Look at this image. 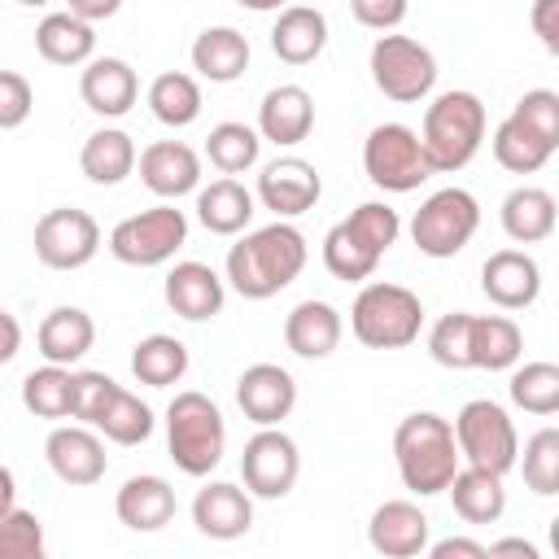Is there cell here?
<instances>
[{
  "instance_id": "cell-24",
  "label": "cell",
  "mask_w": 559,
  "mask_h": 559,
  "mask_svg": "<svg viewBox=\"0 0 559 559\" xmlns=\"http://www.w3.org/2000/svg\"><path fill=\"white\" fill-rule=\"evenodd\" d=\"M314 127V96L301 83H280L258 105V135L271 144H301Z\"/></svg>"
},
{
  "instance_id": "cell-20",
  "label": "cell",
  "mask_w": 559,
  "mask_h": 559,
  "mask_svg": "<svg viewBox=\"0 0 559 559\" xmlns=\"http://www.w3.org/2000/svg\"><path fill=\"white\" fill-rule=\"evenodd\" d=\"M480 288H485V297H489L493 306H502V310H524V306H533L537 293H542V266H537V258L524 253V249H498V253H489L485 266H480Z\"/></svg>"
},
{
  "instance_id": "cell-37",
  "label": "cell",
  "mask_w": 559,
  "mask_h": 559,
  "mask_svg": "<svg viewBox=\"0 0 559 559\" xmlns=\"http://www.w3.org/2000/svg\"><path fill=\"white\" fill-rule=\"evenodd\" d=\"M188 371V345L179 336H166V332H153L144 341H135L131 349V376L148 389H170L179 384Z\"/></svg>"
},
{
  "instance_id": "cell-40",
  "label": "cell",
  "mask_w": 559,
  "mask_h": 559,
  "mask_svg": "<svg viewBox=\"0 0 559 559\" xmlns=\"http://www.w3.org/2000/svg\"><path fill=\"white\" fill-rule=\"evenodd\" d=\"M258 153H262V135L258 127H245V122H218L210 127V140H205V157L218 175H245L258 166Z\"/></svg>"
},
{
  "instance_id": "cell-9",
  "label": "cell",
  "mask_w": 559,
  "mask_h": 559,
  "mask_svg": "<svg viewBox=\"0 0 559 559\" xmlns=\"http://www.w3.org/2000/svg\"><path fill=\"white\" fill-rule=\"evenodd\" d=\"M480 227V205L467 188H437L411 218V240L424 258H454Z\"/></svg>"
},
{
  "instance_id": "cell-48",
  "label": "cell",
  "mask_w": 559,
  "mask_h": 559,
  "mask_svg": "<svg viewBox=\"0 0 559 559\" xmlns=\"http://www.w3.org/2000/svg\"><path fill=\"white\" fill-rule=\"evenodd\" d=\"M406 9H411V0H349L354 22L367 26V31H380V35L397 31L406 22Z\"/></svg>"
},
{
  "instance_id": "cell-19",
  "label": "cell",
  "mask_w": 559,
  "mask_h": 559,
  "mask_svg": "<svg viewBox=\"0 0 559 559\" xmlns=\"http://www.w3.org/2000/svg\"><path fill=\"white\" fill-rule=\"evenodd\" d=\"M135 162H140L144 188L162 201H179L201 188V157L183 140H153Z\"/></svg>"
},
{
  "instance_id": "cell-49",
  "label": "cell",
  "mask_w": 559,
  "mask_h": 559,
  "mask_svg": "<svg viewBox=\"0 0 559 559\" xmlns=\"http://www.w3.org/2000/svg\"><path fill=\"white\" fill-rule=\"evenodd\" d=\"M528 22H533V35L542 39V48L559 52V0H533Z\"/></svg>"
},
{
  "instance_id": "cell-11",
  "label": "cell",
  "mask_w": 559,
  "mask_h": 559,
  "mask_svg": "<svg viewBox=\"0 0 559 559\" xmlns=\"http://www.w3.org/2000/svg\"><path fill=\"white\" fill-rule=\"evenodd\" d=\"M183 240H188L183 210H175L170 201H162L153 210H140V214L122 218L109 231V253L122 266H162V262H170L183 249Z\"/></svg>"
},
{
  "instance_id": "cell-26",
  "label": "cell",
  "mask_w": 559,
  "mask_h": 559,
  "mask_svg": "<svg viewBox=\"0 0 559 559\" xmlns=\"http://www.w3.org/2000/svg\"><path fill=\"white\" fill-rule=\"evenodd\" d=\"M328 48V17L310 4H284L271 26V52L284 66H310Z\"/></svg>"
},
{
  "instance_id": "cell-23",
  "label": "cell",
  "mask_w": 559,
  "mask_h": 559,
  "mask_svg": "<svg viewBox=\"0 0 559 559\" xmlns=\"http://www.w3.org/2000/svg\"><path fill=\"white\" fill-rule=\"evenodd\" d=\"M114 511L131 533H157V528H166L175 520L179 502H175V489H170L166 476L144 472V476H127L122 480V489L114 498Z\"/></svg>"
},
{
  "instance_id": "cell-6",
  "label": "cell",
  "mask_w": 559,
  "mask_h": 559,
  "mask_svg": "<svg viewBox=\"0 0 559 559\" xmlns=\"http://www.w3.org/2000/svg\"><path fill=\"white\" fill-rule=\"evenodd\" d=\"M419 328H424V301L402 284H384V280L362 284V293L349 306V332L367 349H406L411 341H419Z\"/></svg>"
},
{
  "instance_id": "cell-22",
  "label": "cell",
  "mask_w": 559,
  "mask_h": 559,
  "mask_svg": "<svg viewBox=\"0 0 559 559\" xmlns=\"http://www.w3.org/2000/svg\"><path fill=\"white\" fill-rule=\"evenodd\" d=\"M79 96L92 114L122 118L140 96V79L131 70V61H122V57H92L79 74Z\"/></svg>"
},
{
  "instance_id": "cell-4",
  "label": "cell",
  "mask_w": 559,
  "mask_h": 559,
  "mask_svg": "<svg viewBox=\"0 0 559 559\" xmlns=\"http://www.w3.org/2000/svg\"><path fill=\"white\" fill-rule=\"evenodd\" d=\"M485 122L489 118H485V105L476 92H463V87L441 92L424 109V127H419V144H424L432 175L463 170L485 144Z\"/></svg>"
},
{
  "instance_id": "cell-8",
  "label": "cell",
  "mask_w": 559,
  "mask_h": 559,
  "mask_svg": "<svg viewBox=\"0 0 559 559\" xmlns=\"http://www.w3.org/2000/svg\"><path fill=\"white\" fill-rule=\"evenodd\" d=\"M454 441H459V459L467 467H485L507 476L520 459V432L511 424V415L489 402V397H472L459 415H454Z\"/></svg>"
},
{
  "instance_id": "cell-7",
  "label": "cell",
  "mask_w": 559,
  "mask_h": 559,
  "mask_svg": "<svg viewBox=\"0 0 559 559\" xmlns=\"http://www.w3.org/2000/svg\"><path fill=\"white\" fill-rule=\"evenodd\" d=\"M367 66H371V83L397 105H419L437 87V57L428 44L411 35H389V31L376 35Z\"/></svg>"
},
{
  "instance_id": "cell-5",
  "label": "cell",
  "mask_w": 559,
  "mask_h": 559,
  "mask_svg": "<svg viewBox=\"0 0 559 559\" xmlns=\"http://www.w3.org/2000/svg\"><path fill=\"white\" fill-rule=\"evenodd\" d=\"M166 450L183 476H210L227 450V419L214 397L183 389L166 406Z\"/></svg>"
},
{
  "instance_id": "cell-56",
  "label": "cell",
  "mask_w": 559,
  "mask_h": 559,
  "mask_svg": "<svg viewBox=\"0 0 559 559\" xmlns=\"http://www.w3.org/2000/svg\"><path fill=\"white\" fill-rule=\"evenodd\" d=\"M17 4H26V9H44V4H52V0H17Z\"/></svg>"
},
{
  "instance_id": "cell-38",
  "label": "cell",
  "mask_w": 559,
  "mask_h": 559,
  "mask_svg": "<svg viewBox=\"0 0 559 559\" xmlns=\"http://www.w3.org/2000/svg\"><path fill=\"white\" fill-rule=\"evenodd\" d=\"M92 428H96L105 441H114V445H144V441L153 437V411H148V402H140L131 389L118 384Z\"/></svg>"
},
{
  "instance_id": "cell-21",
  "label": "cell",
  "mask_w": 559,
  "mask_h": 559,
  "mask_svg": "<svg viewBox=\"0 0 559 559\" xmlns=\"http://www.w3.org/2000/svg\"><path fill=\"white\" fill-rule=\"evenodd\" d=\"M162 293H166V306H170L179 319H188V323L214 319V314L223 310V301H227V288H223L218 271L205 266V262H175V266L166 271Z\"/></svg>"
},
{
  "instance_id": "cell-55",
  "label": "cell",
  "mask_w": 559,
  "mask_h": 559,
  "mask_svg": "<svg viewBox=\"0 0 559 559\" xmlns=\"http://www.w3.org/2000/svg\"><path fill=\"white\" fill-rule=\"evenodd\" d=\"M240 9H253V13H271V9H284L288 0H236Z\"/></svg>"
},
{
  "instance_id": "cell-17",
  "label": "cell",
  "mask_w": 559,
  "mask_h": 559,
  "mask_svg": "<svg viewBox=\"0 0 559 559\" xmlns=\"http://www.w3.org/2000/svg\"><path fill=\"white\" fill-rule=\"evenodd\" d=\"M192 524L210 542H236L253 528V493L231 480H210L192 498Z\"/></svg>"
},
{
  "instance_id": "cell-36",
  "label": "cell",
  "mask_w": 559,
  "mask_h": 559,
  "mask_svg": "<svg viewBox=\"0 0 559 559\" xmlns=\"http://www.w3.org/2000/svg\"><path fill=\"white\" fill-rule=\"evenodd\" d=\"M148 109L162 127L170 131H183L201 118V83L183 70H162L153 83H148Z\"/></svg>"
},
{
  "instance_id": "cell-45",
  "label": "cell",
  "mask_w": 559,
  "mask_h": 559,
  "mask_svg": "<svg viewBox=\"0 0 559 559\" xmlns=\"http://www.w3.org/2000/svg\"><path fill=\"white\" fill-rule=\"evenodd\" d=\"M520 122H528L542 140H550L555 148H559V92H550V87H533V92H524L520 100H515V109H511Z\"/></svg>"
},
{
  "instance_id": "cell-43",
  "label": "cell",
  "mask_w": 559,
  "mask_h": 559,
  "mask_svg": "<svg viewBox=\"0 0 559 559\" xmlns=\"http://www.w3.org/2000/svg\"><path fill=\"white\" fill-rule=\"evenodd\" d=\"M467 332H472V314L467 310H450L432 323L428 332V354L437 367L450 371H472V354H467Z\"/></svg>"
},
{
  "instance_id": "cell-14",
  "label": "cell",
  "mask_w": 559,
  "mask_h": 559,
  "mask_svg": "<svg viewBox=\"0 0 559 559\" xmlns=\"http://www.w3.org/2000/svg\"><path fill=\"white\" fill-rule=\"evenodd\" d=\"M44 459H48L52 476L74 485V489H87V485L105 480V467H109L105 441L92 432V424H61V428H52L48 441H44Z\"/></svg>"
},
{
  "instance_id": "cell-25",
  "label": "cell",
  "mask_w": 559,
  "mask_h": 559,
  "mask_svg": "<svg viewBox=\"0 0 559 559\" xmlns=\"http://www.w3.org/2000/svg\"><path fill=\"white\" fill-rule=\"evenodd\" d=\"M341 332H345L341 310L332 301H314V297L297 301L284 319V345L297 358H328L341 345Z\"/></svg>"
},
{
  "instance_id": "cell-10",
  "label": "cell",
  "mask_w": 559,
  "mask_h": 559,
  "mask_svg": "<svg viewBox=\"0 0 559 559\" xmlns=\"http://www.w3.org/2000/svg\"><path fill=\"white\" fill-rule=\"evenodd\" d=\"M362 170L380 192H415L432 175L424 144H419V131H411L406 122H380L367 131Z\"/></svg>"
},
{
  "instance_id": "cell-30",
  "label": "cell",
  "mask_w": 559,
  "mask_h": 559,
  "mask_svg": "<svg viewBox=\"0 0 559 559\" xmlns=\"http://www.w3.org/2000/svg\"><path fill=\"white\" fill-rule=\"evenodd\" d=\"M445 493L454 502V515L467 520V524H498L502 511H507L502 476L498 472H485V467H459L450 476Z\"/></svg>"
},
{
  "instance_id": "cell-1",
  "label": "cell",
  "mask_w": 559,
  "mask_h": 559,
  "mask_svg": "<svg viewBox=\"0 0 559 559\" xmlns=\"http://www.w3.org/2000/svg\"><path fill=\"white\" fill-rule=\"evenodd\" d=\"M306 236L288 218H275L258 231H245L227 249V284L249 301H266L306 271Z\"/></svg>"
},
{
  "instance_id": "cell-13",
  "label": "cell",
  "mask_w": 559,
  "mask_h": 559,
  "mask_svg": "<svg viewBox=\"0 0 559 559\" xmlns=\"http://www.w3.org/2000/svg\"><path fill=\"white\" fill-rule=\"evenodd\" d=\"M240 476H245V489L253 498H288L297 476H301V454H297V441L288 432H280L275 424L271 428H258L249 441H245V454H240Z\"/></svg>"
},
{
  "instance_id": "cell-12",
  "label": "cell",
  "mask_w": 559,
  "mask_h": 559,
  "mask_svg": "<svg viewBox=\"0 0 559 559\" xmlns=\"http://www.w3.org/2000/svg\"><path fill=\"white\" fill-rule=\"evenodd\" d=\"M100 253V223L79 205H57L35 223V258L48 271H79Z\"/></svg>"
},
{
  "instance_id": "cell-39",
  "label": "cell",
  "mask_w": 559,
  "mask_h": 559,
  "mask_svg": "<svg viewBox=\"0 0 559 559\" xmlns=\"http://www.w3.org/2000/svg\"><path fill=\"white\" fill-rule=\"evenodd\" d=\"M22 406L35 419H66L74 406V371L61 362H44L22 380Z\"/></svg>"
},
{
  "instance_id": "cell-29",
  "label": "cell",
  "mask_w": 559,
  "mask_h": 559,
  "mask_svg": "<svg viewBox=\"0 0 559 559\" xmlns=\"http://www.w3.org/2000/svg\"><path fill=\"white\" fill-rule=\"evenodd\" d=\"M35 52L48 66H87L96 57V31L92 22L74 17V13H48L35 26Z\"/></svg>"
},
{
  "instance_id": "cell-27",
  "label": "cell",
  "mask_w": 559,
  "mask_h": 559,
  "mask_svg": "<svg viewBox=\"0 0 559 559\" xmlns=\"http://www.w3.org/2000/svg\"><path fill=\"white\" fill-rule=\"evenodd\" d=\"M253 210H258V197L231 175L214 179L210 188H197V218L214 236H240L253 223Z\"/></svg>"
},
{
  "instance_id": "cell-28",
  "label": "cell",
  "mask_w": 559,
  "mask_h": 559,
  "mask_svg": "<svg viewBox=\"0 0 559 559\" xmlns=\"http://www.w3.org/2000/svg\"><path fill=\"white\" fill-rule=\"evenodd\" d=\"M96 341V323L83 306H57L44 314L39 332H35V345L44 354V362H61V367H74Z\"/></svg>"
},
{
  "instance_id": "cell-52",
  "label": "cell",
  "mask_w": 559,
  "mask_h": 559,
  "mask_svg": "<svg viewBox=\"0 0 559 559\" xmlns=\"http://www.w3.org/2000/svg\"><path fill=\"white\" fill-rule=\"evenodd\" d=\"M17 349H22V323H17L9 310H0V367L13 362Z\"/></svg>"
},
{
  "instance_id": "cell-34",
  "label": "cell",
  "mask_w": 559,
  "mask_h": 559,
  "mask_svg": "<svg viewBox=\"0 0 559 559\" xmlns=\"http://www.w3.org/2000/svg\"><path fill=\"white\" fill-rule=\"evenodd\" d=\"M502 231L515 240V245H542L550 231H555V197L546 188H533V183H520L502 197Z\"/></svg>"
},
{
  "instance_id": "cell-41",
  "label": "cell",
  "mask_w": 559,
  "mask_h": 559,
  "mask_svg": "<svg viewBox=\"0 0 559 559\" xmlns=\"http://www.w3.org/2000/svg\"><path fill=\"white\" fill-rule=\"evenodd\" d=\"M511 402L528 415H555L559 411V367L555 362H524L511 367Z\"/></svg>"
},
{
  "instance_id": "cell-46",
  "label": "cell",
  "mask_w": 559,
  "mask_h": 559,
  "mask_svg": "<svg viewBox=\"0 0 559 559\" xmlns=\"http://www.w3.org/2000/svg\"><path fill=\"white\" fill-rule=\"evenodd\" d=\"M114 389H118V380L105 376V371H74V406H70V419L96 424V415L105 411V402H109Z\"/></svg>"
},
{
  "instance_id": "cell-2",
  "label": "cell",
  "mask_w": 559,
  "mask_h": 559,
  "mask_svg": "<svg viewBox=\"0 0 559 559\" xmlns=\"http://www.w3.org/2000/svg\"><path fill=\"white\" fill-rule=\"evenodd\" d=\"M402 236V218L389 201H362L358 210H349L328 236H323V266L345 280H371V271L380 266V258L397 245Z\"/></svg>"
},
{
  "instance_id": "cell-35",
  "label": "cell",
  "mask_w": 559,
  "mask_h": 559,
  "mask_svg": "<svg viewBox=\"0 0 559 559\" xmlns=\"http://www.w3.org/2000/svg\"><path fill=\"white\" fill-rule=\"evenodd\" d=\"M493 162L502 166V170H511V175H537L550 157H555V144L550 140H542L528 122H520L515 114H507L498 127H493Z\"/></svg>"
},
{
  "instance_id": "cell-54",
  "label": "cell",
  "mask_w": 559,
  "mask_h": 559,
  "mask_svg": "<svg viewBox=\"0 0 559 559\" xmlns=\"http://www.w3.org/2000/svg\"><path fill=\"white\" fill-rule=\"evenodd\" d=\"M17 502V480H13V472L0 463V511H9Z\"/></svg>"
},
{
  "instance_id": "cell-16",
  "label": "cell",
  "mask_w": 559,
  "mask_h": 559,
  "mask_svg": "<svg viewBox=\"0 0 559 559\" xmlns=\"http://www.w3.org/2000/svg\"><path fill=\"white\" fill-rule=\"evenodd\" d=\"M236 406L258 428H271L280 419H288L293 406H297V380H293V371H284L280 362H253V367H245L240 380H236Z\"/></svg>"
},
{
  "instance_id": "cell-31",
  "label": "cell",
  "mask_w": 559,
  "mask_h": 559,
  "mask_svg": "<svg viewBox=\"0 0 559 559\" xmlns=\"http://www.w3.org/2000/svg\"><path fill=\"white\" fill-rule=\"evenodd\" d=\"M192 70L210 83H236L249 70V39L236 26H205L192 39Z\"/></svg>"
},
{
  "instance_id": "cell-3",
  "label": "cell",
  "mask_w": 559,
  "mask_h": 559,
  "mask_svg": "<svg viewBox=\"0 0 559 559\" xmlns=\"http://www.w3.org/2000/svg\"><path fill=\"white\" fill-rule=\"evenodd\" d=\"M393 459H397V476L415 498H432L445 493L450 476L459 472V441L450 419L432 415V411H415L397 424L393 432Z\"/></svg>"
},
{
  "instance_id": "cell-15",
  "label": "cell",
  "mask_w": 559,
  "mask_h": 559,
  "mask_svg": "<svg viewBox=\"0 0 559 559\" xmlns=\"http://www.w3.org/2000/svg\"><path fill=\"white\" fill-rule=\"evenodd\" d=\"M253 197L275 218H297V214L314 210V201L323 197V179L306 157H275L271 166H262Z\"/></svg>"
},
{
  "instance_id": "cell-50",
  "label": "cell",
  "mask_w": 559,
  "mask_h": 559,
  "mask_svg": "<svg viewBox=\"0 0 559 559\" xmlns=\"http://www.w3.org/2000/svg\"><path fill=\"white\" fill-rule=\"evenodd\" d=\"M432 559H485V542L472 537H445V542H428L424 546Z\"/></svg>"
},
{
  "instance_id": "cell-18",
  "label": "cell",
  "mask_w": 559,
  "mask_h": 559,
  "mask_svg": "<svg viewBox=\"0 0 559 559\" xmlns=\"http://www.w3.org/2000/svg\"><path fill=\"white\" fill-rule=\"evenodd\" d=\"M428 515L419 511V502H411V498H389V502H380L376 511H371V520H367V542H371V550L376 555H384V559H415V555H424V546H428Z\"/></svg>"
},
{
  "instance_id": "cell-44",
  "label": "cell",
  "mask_w": 559,
  "mask_h": 559,
  "mask_svg": "<svg viewBox=\"0 0 559 559\" xmlns=\"http://www.w3.org/2000/svg\"><path fill=\"white\" fill-rule=\"evenodd\" d=\"M48 542H44V524L35 511L26 507H9L0 511V559H44Z\"/></svg>"
},
{
  "instance_id": "cell-53",
  "label": "cell",
  "mask_w": 559,
  "mask_h": 559,
  "mask_svg": "<svg viewBox=\"0 0 559 559\" xmlns=\"http://www.w3.org/2000/svg\"><path fill=\"white\" fill-rule=\"evenodd\" d=\"M502 555H520V559H542V550L524 537H502V542H489L485 546V559H502Z\"/></svg>"
},
{
  "instance_id": "cell-47",
  "label": "cell",
  "mask_w": 559,
  "mask_h": 559,
  "mask_svg": "<svg viewBox=\"0 0 559 559\" xmlns=\"http://www.w3.org/2000/svg\"><path fill=\"white\" fill-rule=\"evenodd\" d=\"M35 109V92L26 83V74L17 70H0V131H13L31 118Z\"/></svg>"
},
{
  "instance_id": "cell-33",
  "label": "cell",
  "mask_w": 559,
  "mask_h": 559,
  "mask_svg": "<svg viewBox=\"0 0 559 559\" xmlns=\"http://www.w3.org/2000/svg\"><path fill=\"white\" fill-rule=\"evenodd\" d=\"M79 170L96 183V188H114L135 170V140L122 127H100L83 140L79 148Z\"/></svg>"
},
{
  "instance_id": "cell-51",
  "label": "cell",
  "mask_w": 559,
  "mask_h": 559,
  "mask_svg": "<svg viewBox=\"0 0 559 559\" xmlns=\"http://www.w3.org/2000/svg\"><path fill=\"white\" fill-rule=\"evenodd\" d=\"M122 9V0H66V13L83 17V22H105Z\"/></svg>"
},
{
  "instance_id": "cell-42",
  "label": "cell",
  "mask_w": 559,
  "mask_h": 559,
  "mask_svg": "<svg viewBox=\"0 0 559 559\" xmlns=\"http://www.w3.org/2000/svg\"><path fill=\"white\" fill-rule=\"evenodd\" d=\"M515 467L524 472V485L537 498L559 493V428H537L524 441V459H515Z\"/></svg>"
},
{
  "instance_id": "cell-32",
  "label": "cell",
  "mask_w": 559,
  "mask_h": 559,
  "mask_svg": "<svg viewBox=\"0 0 559 559\" xmlns=\"http://www.w3.org/2000/svg\"><path fill=\"white\" fill-rule=\"evenodd\" d=\"M467 354H472V367L480 371H511L524 354V332L507 314H472Z\"/></svg>"
}]
</instances>
